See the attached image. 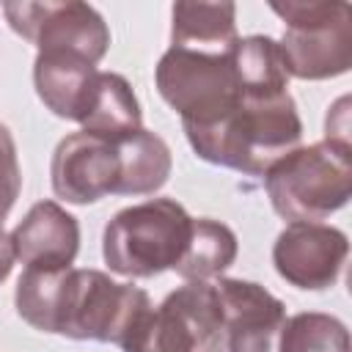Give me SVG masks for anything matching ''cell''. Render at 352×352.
<instances>
[{
    "mask_svg": "<svg viewBox=\"0 0 352 352\" xmlns=\"http://www.w3.org/2000/svg\"><path fill=\"white\" fill-rule=\"evenodd\" d=\"M239 253L236 234L212 217H192L187 248L173 267V272L184 280H212L220 278Z\"/></svg>",
    "mask_w": 352,
    "mask_h": 352,
    "instance_id": "e0dca14e",
    "label": "cell"
},
{
    "mask_svg": "<svg viewBox=\"0 0 352 352\" xmlns=\"http://www.w3.org/2000/svg\"><path fill=\"white\" fill-rule=\"evenodd\" d=\"M264 190L278 217L322 223L352 195V146L319 140L297 146L264 173Z\"/></svg>",
    "mask_w": 352,
    "mask_h": 352,
    "instance_id": "3957f363",
    "label": "cell"
},
{
    "mask_svg": "<svg viewBox=\"0 0 352 352\" xmlns=\"http://www.w3.org/2000/svg\"><path fill=\"white\" fill-rule=\"evenodd\" d=\"M192 217L176 198L124 206L102 234V258L124 278H154L173 270L187 248Z\"/></svg>",
    "mask_w": 352,
    "mask_h": 352,
    "instance_id": "277c9868",
    "label": "cell"
},
{
    "mask_svg": "<svg viewBox=\"0 0 352 352\" xmlns=\"http://www.w3.org/2000/svg\"><path fill=\"white\" fill-rule=\"evenodd\" d=\"M349 256V239L327 223H289L272 245L275 272L302 292L336 286Z\"/></svg>",
    "mask_w": 352,
    "mask_h": 352,
    "instance_id": "9c48e42d",
    "label": "cell"
},
{
    "mask_svg": "<svg viewBox=\"0 0 352 352\" xmlns=\"http://www.w3.org/2000/svg\"><path fill=\"white\" fill-rule=\"evenodd\" d=\"M80 129L88 135H96L102 140H110V143L143 129L140 102L124 74L99 72L91 102L80 121Z\"/></svg>",
    "mask_w": 352,
    "mask_h": 352,
    "instance_id": "5bb4252c",
    "label": "cell"
},
{
    "mask_svg": "<svg viewBox=\"0 0 352 352\" xmlns=\"http://www.w3.org/2000/svg\"><path fill=\"white\" fill-rule=\"evenodd\" d=\"M121 352H226V322L212 280H184L151 308Z\"/></svg>",
    "mask_w": 352,
    "mask_h": 352,
    "instance_id": "52a82bcc",
    "label": "cell"
},
{
    "mask_svg": "<svg viewBox=\"0 0 352 352\" xmlns=\"http://www.w3.org/2000/svg\"><path fill=\"white\" fill-rule=\"evenodd\" d=\"M52 192L74 206H88L116 192L118 184V154L116 143L88 132L66 135L50 162Z\"/></svg>",
    "mask_w": 352,
    "mask_h": 352,
    "instance_id": "30bf717a",
    "label": "cell"
},
{
    "mask_svg": "<svg viewBox=\"0 0 352 352\" xmlns=\"http://www.w3.org/2000/svg\"><path fill=\"white\" fill-rule=\"evenodd\" d=\"M283 22L280 52L289 77L333 80L352 69V6L346 0L270 3Z\"/></svg>",
    "mask_w": 352,
    "mask_h": 352,
    "instance_id": "8992f818",
    "label": "cell"
},
{
    "mask_svg": "<svg viewBox=\"0 0 352 352\" xmlns=\"http://www.w3.org/2000/svg\"><path fill=\"white\" fill-rule=\"evenodd\" d=\"M19 190H22V170L16 160V143L11 129L0 121V226L14 209Z\"/></svg>",
    "mask_w": 352,
    "mask_h": 352,
    "instance_id": "d6986e66",
    "label": "cell"
},
{
    "mask_svg": "<svg viewBox=\"0 0 352 352\" xmlns=\"http://www.w3.org/2000/svg\"><path fill=\"white\" fill-rule=\"evenodd\" d=\"M0 11L11 30L30 41L36 52H69L96 66L110 50V28L88 3H3Z\"/></svg>",
    "mask_w": 352,
    "mask_h": 352,
    "instance_id": "ba28073f",
    "label": "cell"
},
{
    "mask_svg": "<svg viewBox=\"0 0 352 352\" xmlns=\"http://www.w3.org/2000/svg\"><path fill=\"white\" fill-rule=\"evenodd\" d=\"M214 289L223 305L226 352H278L286 305L256 280L217 278Z\"/></svg>",
    "mask_w": 352,
    "mask_h": 352,
    "instance_id": "8fae6325",
    "label": "cell"
},
{
    "mask_svg": "<svg viewBox=\"0 0 352 352\" xmlns=\"http://www.w3.org/2000/svg\"><path fill=\"white\" fill-rule=\"evenodd\" d=\"M184 135L204 162L264 176L280 157L300 146L302 121L289 91L278 96L245 94L228 118L206 129H187Z\"/></svg>",
    "mask_w": 352,
    "mask_h": 352,
    "instance_id": "7a4b0ae2",
    "label": "cell"
},
{
    "mask_svg": "<svg viewBox=\"0 0 352 352\" xmlns=\"http://www.w3.org/2000/svg\"><path fill=\"white\" fill-rule=\"evenodd\" d=\"M14 308L38 333L124 349L148 319L154 302L146 289L118 283L102 270L25 267L14 289Z\"/></svg>",
    "mask_w": 352,
    "mask_h": 352,
    "instance_id": "6da1fadb",
    "label": "cell"
},
{
    "mask_svg": "<svg viewBox=\"0 0 352 352\" xmlns=\"http://www.w3.org/2000/svg\"><path fill=\"white\" fill-rule=\"evenodd\" d=\"M349 99L341 96L324 118V140H336V143H349ZM352 146V143H349Z\"/></svg>",
    "mask_w": 352,
    "mask_h": 352,
    "instance_id": "ffe728a7",
    "label": "cell"
},
{
    "mask_svg": "<svg viewBox=\"0 0 352 352\" xmlns=\"http://www.w3.org/2000/svg\"><path fill=\"white\" fill-rule=\"evenodd\" d=\"M11 242L25 267H72L80 253V223L58 201H36L14 226Z\"/></svg>",
    "mask_w": 352,
    "mask_h": 352,
    "instance_id": "7c38bea8",
    "label": "cell"
},
{
    "mask_svg": "<svg viewBox=\"0 0 352 352\" xmlns=\"http://www.w3.org/2000/svg\"><path fill=\"white\" fill-rule=\"evenodd\" d=\"M236 38L234 3H176L170 8V47L223 52Z\"/></svg>",
    "mask_w": 352,
    "mask_h": 352,
    "instance_id": "2e32d148",
    "label": "cell"
},
{
    "mask_svg": "<svg viewBox=\"0 0 352 352\" xmlns=\"http://www.w3.org/2000/svg\"><path fill=\"white\" fill-rule=\"evenodd\" d=\"M99 69L69 52H36L33 60V88L41 104L63 118V121H82L85 107L91 102Z\"/></svg>",
    "mask_w": 352,
    "mask_h": 352,
    "instance_id": "4fadbf2b",
    "label": "cell"
},
{
    "mask_svg": "<svg viewBox=\"0 0 352 352\" xmlns=\"http://www.w3.org/2000/svg\"><path fill=\"white\" fill-rule=\"evenodd\" d=\"M14 261H16V253H14V242H11V234H6L0 228V283L11 275L14 270Z\"/></svg>",
    "mask_w": 352,
    "mask_h": 352,
    "instance_id": "44dd1931",
    "label": "cell"
},
{
    "mask_svg": "<svg viewBox=\"0 0 352 352\" xmlns=\"http://www.w3.org/2000/svg\"><path fill=\"white\" fill-rule=\"evenodd\" d=\"M154 85L162 102L179 113L184 132L220 124L245 96L231 47L223 52L168 47L154 66Z\"/></svg>",
    "mask_w": 352,
    "mask_h": 352,
    "instance_id": "5b68a950",
    "label": "cell"
},
{
    "mask_svg": "<svg viewBox=\"0 0 352 352\" xmlns=\"http://www.w3.org/2000/svg\"><path fill=\"white\" fill-rule=\"evenodd\" d=\"M278 352H349V330L333 314L300 311L286 316Z\"/></svg>",
    "mask_w": 352,
    "mask_h": 352,
    "instance_id": "ac0fdd59",
    "label": "cell"
},
{
    "mask_svg": "<svg viewBox=\"0 0 352 352\" xmlns=\"http://www.w3.org/2000/svg\"><path fill=\"white\" fill-rule=\"evenodd\" d=\"M118 154V184L116 195H151L165 187L173 157L165 138L151 129H138L121 140H116Z\"/></svg>",
    "mask_w": 352,
    "mask_h": 352,
    "instance_id": "9a60e30c",
    "label": "cell"
}]
</instances>
